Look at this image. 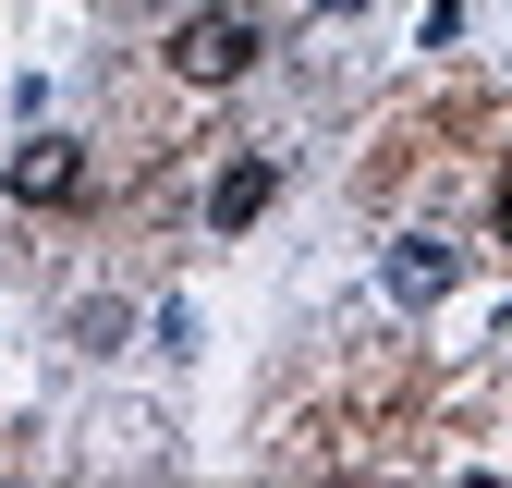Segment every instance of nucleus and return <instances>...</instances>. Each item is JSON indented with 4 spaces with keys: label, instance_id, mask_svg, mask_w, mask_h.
I'll list each match as a JSON object with an SVG mask.
<instances>
[{
    "label": "nucleus",
    "instance_id": "f257e3e1",
    "mask_svg": "<svg viewBox=\"0 0 512 488\" xmlns=\"http://www.w3.org/2000/svg\"><path fill=\"white\" fill-rule=\"evenodd\" d=\"M256 49H269V37H256L244 0H208V13H183V25H171V74H183V86H244V74H256Z\"/></svg>",
    "mask_w": 512,
    "mask_h": 488
},
{
    "label": "nucleus",
    "instance_id": "f03ea898",
    "mask_svg": "<svg viewBox=\"0 0 512 488\" xmlns=\"http://www.w3.org/2000/svg\"><path fill=\"white\" fill-rule=\"evenodd\" d=\"M13 196H25V208H74V196H86V147H74V135L13 147Z\"/></svg>",
    "mask_w": 512,
    "mask_h": 488
},
{
    "label": "nucleus",
    "instance_id": "7ed1b4c3",
    "mask_svg": "<svg viewBox=\"0 0 512 488\" xmlns=\"http://www.w3.org/2000/svg\"><path fill=\"white\" fill-rule=\"evenodd\" d=\"M269 196H281V159H232V171L208 183V232H244Z\"/></svg>",
    "mask_w": 512,
    "mask_h": 488
},
{
    "label": "nucleus",
    "instance_id": "20e7f679",
    "mask_svg": "<svg viewBox=\"0 0 512 488\" xmlns=\"http://www.w3.org/2000/svg\"><path fill=\"white\" fill-rule=\"evenodd\" d=\"M391 293L403 305H439V293H452V244H439V232H403L391 244Z\"/></svg>",
    "mask_w": 512,
    "mask_h": 488
},
{
    "label": "nucleus",
    "instance_id": "39448f33",
    "mask_svg": "<svg viewBox=\"0 0 512 488\" xmlns=\"http://www.w3.org/2000/svg\"><path fill=\"white\" fill-rule=\"evenodd\" d=\"M500 257H512V171H500Z\"/></svg>",
    "mask_w": 512,
    "mask_h": 488
},
{
    "label": "nucleus",
    "instance_id": "423d86ee",
    "mask_svg": "<svg viewBox=\"0 0 512 488\" xmlns=\"http://www.w3.org/2000/svg\"><path fill=\"white\" fill-rule=\"evenodd\" d=\"M317 13H366V0H317Z\"/></svg>",
    "mask_w": 512,
    "mask_h": 488
}]
</instances>
